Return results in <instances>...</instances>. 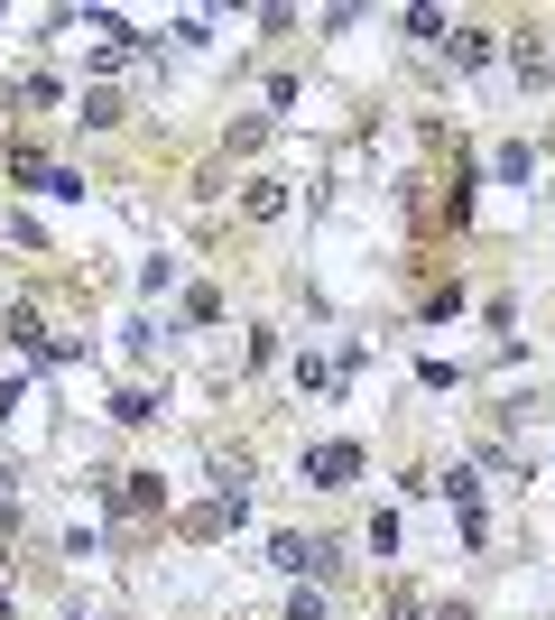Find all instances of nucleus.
Returning <instances> with one entry per match:
<instances>
[{
    "label": "nucleus",
    "mask_w": 555,
    "mask_h": 620,
    "mask_svg": "<svg viewBox=\"0 0 555 620\" xmlns=\"http://www.w3.org/2000/svg\"><path fill=\"white\" fill-rule=\"evenodd\" d=\"M361 473V445H325V454H306V482H325V490H342Z\"/></svg>",
    "instance_id": "1"
},
{
    "label": "nucleus",
    "mask_w": 555,
    "mask_h": 620,
    "mask_svg": "<svg viewBox=\"0 0 555 620\" xmlns=\"http://www.w3.org/2000/svg\"><path fill=\"white\" fill-rule=\"evenodd\" d=\"M269 565H278V575H306V565H333V547H306V537H278V547H269Z\"/></svg>",
    "instance_id": "2"
}]
</instances>
